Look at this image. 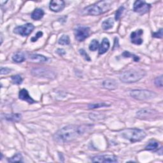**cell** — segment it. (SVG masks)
I'll return each instance as SVG.
<instances>
[{"instance_id":"1","label":"cell","mask_w":163,"mask_h":163,"mask_svg":"<svg viewBox=\"0 0 163 163\" xmlns=\"http://www.w3.org/2000/svg\"><path fill=\"white\" fill-rule=\"evenodd\" d=\"M92 125H68L57 131L53 136L58 143H66L73 142L93 129Z\"/></svg>"},{"instance_id":"2","label":"cell","mask_w":163,"mask_h":163,"mask_svg":"<svg viewBox=\"0 0 163 163\" xmlns=\"http://www.w3.org/2000/svg\"><path fill=\"white\" fill-rule=\"evenodd\" d=\"M112 1H100L93 5L88 6L82 10L83 15H100L108 12L112 6Z\"/></svg>"},{"instance_id":"3","label":"cell","mask_w":163,"mask_h":163,"mask_svg":"<svg viewBox=\"0 0 163 163\" xmlns=\"http://www.w3.org/2000/svg\"><path fill=\"white\" fill-rule=\"evenodd\" d=\"M119 135L122 138H124L131 143L142 141L146 135L142 129L138 128H126L122 129L119 132Z\"/></svg>"},{"instance_id":"4","label":"cell","mask_w":163,"mask_h":163,"mask_svg":"<svg viewBox=\"0 0 163 163\" xmlns=\"http://www.w3.org/2000/svg\"><path fill=\"white\" fill-rule=\"evenodd\" d=\"M146 75L142 70H129L122 73L119 79L124 83H135L141 80Z\"/></svg>"},{"instance_id":"5","label":"cell","mask_w":163,"mask_h":163,"mask_svg":"<svg viewBox=\"0 0 163 163\" xmlns=\"http://www.w3.org/2000/svg\"><path fill=\"white\" fill-rule=\"evenodd\" d=\"M130 96L137 100H149L154 98L157 94L154 92L149 90L142 89H135L130 93Z\"/></svg>"},{"instance_id":"6","label":"cell","mask_w":163,"mask_h":163,"mask_svg":"<svg viewBox=\"0 0 163 163\" xmlns=\"http://www.w3.org/2000/svg\"><path fill=\"white\" fill-rule=\"evenodd\" d=\"M31 74L37 77H43L47 78H55L56 74L53 71L45 68H37L31 70Z\"/></svg>"},{"instance_id":"7","label":"cell","mask_w":163,"mask_h":163,"mask_svg":"<svg viewBox=\"0 0 163 163\" xmlns=\"http://www.w3.org/2000/svg\"><path fill=\"white\" fill-rule=\"evenodd\" d=\"M91 29L89 27L78 26L74 30L75 39L78 42H82L90 35Z\"/></svg>"},{"instance_id":"8","label":"cell","mask_w":163,"mask_h":163,"mask_svg":"<svg viewBox=\"0 0 163 163\" xmlns=\"http://www.w3.org/2000/svg\"><path fill=\"white\" fill-rule=\"evenodd\" d=\"M34 29L35 26H33V24L28 23L26 24H24V25L16 27L13 29V32L14 33L19 35L22 36H27L31 33Z\"/></svg>"},{"instance_id":"9","label":"cell","mask_w":163,"mask_h":163,"mask_svg":"<svg viewBox=\"0 0 163 163\" xmlns=\"http://www.w3.org/2000/svg\"><path fill=\"white\" fill-rule=\"evenodd\" d=\"M157 116V112L151 108H143L136 113V117L138 119L148 120L156 117Z\"/></svg>"},{"instance_id":"10","label":"cell","mask_w":163,"mask_h":163,"mask_svg":"<svg viewBox=\"0 0 163 163\" xmlns=\"http://www.w3.org/2000/svg\"><path fill=\"white\" fill-rule=\"evenodd\" d=\"M150 5L146 3L144 1H140L138 0L136 1L133 5V10L134 12L140 13V14H145L147 13L150 9Z\"/></svg>"},{"instance_id":"11","label":"cell","mask_w":163,"mask_h":163,"mask_svg":"<svg viewBox=\"0 0 163 163\" xmlns=\"http://www.w3.org/2000/svg\"><path fill=\"white\" fill-rule=\"evenodd\" d=\"M92 161L94 162H105V163H111V162H117L118 159L116 156L114 155L111 154H104L97 156L92 158Z\"/></svg>"},{"instance_id":"12","label":"cell","mask_w":163,"mask_h":163,"mask_svg":"<svg viewBox=\"0 0 163 163\" xmlns=\"http://www.w3.org/2000/svg\"><path fill=\"white\" fill-rule=\"evenodd\" d=\"M65 7V3L62 0H52L50 2L49 9L54 12L62 11Z\"/></svg>"},{"instance_id":"13","label":"cell","mask_w":163,"mask_h":163,"mask_svg":"<svg viewBox=\"0 0 163 163\" xmlns=\"http://www.w3.org/2000/svg\"><path fill=\"white\" fill-rule=\"evenodd\" d=\"M143 34V31L142 29H138L131 32V42L135 45H140L143 43V39L142 38Z\"/></svg>"},{"instance_id":"14","label":"cell","mask_w":163,"mask_h":163,"mask_svg":"<svg viewBox=\"0 0 163 163\" xmlns=\"http://www.w3.org/2000/svg\"><path fill=\"white\" fill-rule=\"evenodd\" d=\"M19 97L20 100L25 101L29 104H33L36 102L29 96L28 91L25 89H23L20 91L19 94Z\"/></svg>"},{"instance_id":"15","label":"cell","mask_w":163,"mask_h":163,"mask_svg":"<svg viewBox=\"0 0 163 163\" xmlns=\"http://www.w3.org/2000/svg\"><path fill=\"white\" fill-rule=\"evenodd\" d=\"M103 86L104 88L108 89V90H114L118 87V84L115 80L107 79L103 82Z\"/></svg>"},{"instance_id":"16","label":"cell","mask_w":163,"mask_h":163,"mask_svg":"<svg viewBox=\"0 0 163 163\" xmlns=\"http://www.w3.org/2000/svg\"><path fill=\"white\" fill-rule=\"evenodd\" d=\"M110 48V42L109 40L107 38H104L103 39L102 42L99 47V54H104L108 51Z\"/></svg>"},{"instance_id":"17","label":"cell","mask_w":163,"mask_h":163,"mask_svg":"<svg viewBox=\"0 0 163 163\" xmlns=\"http://www.w3.org/2000/svg\"><path fill=\"white\" fill-rule=\"evenodd\" d=\"M44 14V11L42 9H36L31 13V18L33 20L38 21L43 18Z\"/></svg>"},{"instance_id":"18","label":"cell","mask_w":163,"mask_h":163,"mask_svg":"<svg viewBox=\"0 0 163 163\" xmlns=\"http://www.w3.org/2000/svg\"><path fill=\"white\" fill-rule=\"evenodd\" d=\"M29 59L31 61L37 63H44L48 60L47 58H46L45 56L40 54H32L29 55Z\"/></svg>"},{"instance_id":"19","label":"cell","mask_w":163,"mask_h":163,"mask_svg":"<svg viewBox=\"0 0 163 163\" xmlns=\"http://www.w3.org/2000/svg\"><path fill=\"white\" fill-rule=\"evenodd\" d=\"M5 119L10 122H19L21 119V115L19 113H12L5 115Z\"/></svg>"},{"instance_id":"20","label":"cell","mask_w":163,"mask_h":163,"mask_svg":"<svg viewBox=\"0 0 163 163\" xmlns=\"http://www.w3.org/2000/svg\"><path fill=\"white\" fill-rule=\"evenodd\" d=\"M12 60L17 63H20L23 62L25 60V54L22 52H17L13 54L12 56Z\"/></svg>"},{"instance_id":"21","label":"cell","mask_w":163,"mask_h":163,"mask_svg":"<svg viewBox=\"0 0 163 163\" xmlns=\"http://www.w3.org/2000/svg\"><path fill=\"white\" fill-rule=\"evenodd\" d=\"M113 25H114V20L113 18L110 17L104 21L101 24V26L104 30H108L112 28Z\"/></svg>"},{"instance_id":"22","label":"cell","mask_w":163,"mask_h":163,"mask_svg":"<svg viewBox=\"0 0 163 163\" xmlns=\"http://www.w3.org/2000/svg\"><path fill=\"white\" fill-rule=\"evenodd\" d=\"M58 43L60 45H69L70 43V37L68 35H63L58 41Z\"/></svg>"},{"instance_id":"23","label":"cell","mask_w":163,"mask_h":163,"mask_svg":"<svg viewBox=\"0 0 163 163\" xmlns=\"http://www.w3.org/2000/svg\"><path fill=\"white\" fill-rule=\"evenodd\" d=\"M110 104H108L107 103H94V104H90L88 105V107L89 109H95V108H101V107H109Z\"/></svg>"},{"instance_id":"24","label":"cell","mask_w":163,"mask_h":163,"mask_svg":"<svg viewBox=\"0 0 163 163\" xmlns=\"http://www.w3.org/2000/svg\"><path fill=\"white\" fill-rule=\"evenodd\" d=\"M159 146V143L157 142H150L147 145L145 146V150H155Z\"/></svg>"},{"instance_id":"25","label":"cell","mask_w":163,"mask_h":163,"mask_svg":"<svg viewBox=\"0 0 163 163\" xmlns=\"http://www.w3.org/2000/svg\"><path fill=\"white\" fill-rule=\"evenodd\" d=\"M8 161L10 162H22V156L21 153H17Z\"/></svg>"},{"instance_id":"26","label":"cell","mask_w":163,"mask_h":163,"mask_svg":"<svg viewBox=\"0 0 163 163\" xmlns=\"http://www.w3.org/2000/svg\"><path fill=\"white\" fill-rule=\"evenodd\" d=\"M122 55L124 57V58H131L133 59V60L135 61V62H138L140 60V58L139 57H138L137 55H135V54H133L131 53H130L128 51H124L123 53H122Z\"/></svg>"},{"instance_id":"27","label":"cell","mask_w":163,"mask_h":163,"mask_svg":"<svg viewBox=\"0 0 163 163\" xmlns=\"http://www.w3.org/2000/svg\"><path fill=\"white\" fill-rule=\"evenodd\" d=\"M99 47L100 45H99L98 41L96 40H93L92 42L90 43V44H89V50L91 51H96L97 48H98Z\"/></svg>"},{"instance_id":"28","label":"cell","mask_w":163,"mask_h":163,"mask_svg":"<svg viewBox=\"0 0 163 163\" xmlns=\"http://www.w3.org/2000/svg\"><path fill=\"white\" fill-rule=\"evenodd\" d=\"M11 79L13 82V83L15 84H17V85H20L22 84V78L19 75H13L11 77Z\"/></svg>"},{"instance_id":"29","label":"cell","mask_w":163,"mask_h":163,"mask_svg":"<svg viewBox=\"0 0 163 163\" xmlns=\"http://www.w3.org/2000/svg\"><path fill=\"white\" fill-rule=\"evenodd\" d=\"M125 10L124 7V6H120L119 9L117 10L116 13V15H115V19L116 21H119L120 19V18L121 17V16L122 15V13H123L124 12V10Z\"/></svg>"},{"instance_id":"30","label":"cell","mask_w":163,"mask_h":163,"mask_svg":"<svg viewBox=\"0 0 163 163\" xmlns=\"http://www.w3.org/2000/svg\"><path fill=\"white\" fill-rule=\"evenodd\" d=\"M154 84L157 87H162V75L157 77L154 80Z\"/></svg>"},{"instance_id":"31","label":"cell","mask_w":163,"mask_h":163,"mask_svg":"<svg viewBox=\"0 0 163 163\" xmlns=\"http://www.w3.org/2000/svg\"><path fill=\"white\" fill-rule=\"evenodd\" d=\"M79 52L80 54V55L83 57V58L87 61H91V59L90 58V57L88 55V54L85 52V51L84 49H80L79 50Z\"/></svg>"},{"instance_id":"32","label":"cell","mask_w":163,"mask_h":163,"mask_svg":"<svg viewBox=\"0 0 163 163\" xmlns=\"http://www.w3.org/2000/svg\"><path fill=\"white\" fill-rule=\"evenodd\" d=\"M42 36H43V32L42 31H38L36 34L35 36H33V37L31 38V41L32 42H35L36 41H37L40 38L42 37Z\"/></svg>"},{"instance_id":"33","label":"cell","mask_w":163,"mask_h":163,"mask_svg":"<svg viewBox=\"0 0 163 163\" xmlns=\"http://www.w3.org/2000/svg\"><path fill=\"white\" fill-rule=\"evenodd\" d=\"M152 36L154 38H162V29L161 28L159 29L158 31L154 32V33L152 34Z\"/></svg>"},{"instance_id":"34","label":"cell","mask_w":163,"mask_h":163,"mask_svg":"<svg viewBox=\"0 0 163 163\" xmlns=\"http://www.w3.org/2000/svg\"><path fill=\"white\" fill-rule=\"evenodd\" d=\"M12 70L9 68H1V75H7L11 72Z\"/></svg>"},{"instance_id":"35","label":"cell","mask_w":163,"mask_h":163,"mask_svg":"<svg viewBox=\"0 0 163 163\" xmlns=\"http://www.w3.org/2000/svg\"><path fill=\"white\" fill-rule=\"evenodd\" d=\"M57 53L61 55H64L65 54H66V52L64 51V49H61V48H59V49H58V51H57Z\"/></svg>"}]
</instances>
